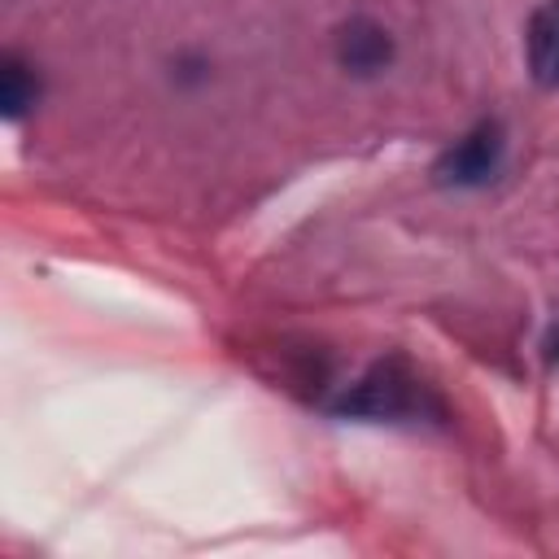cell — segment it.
<instances>
[{"label": "cell", "mask_w": 559, "mask_h": 559, "mask_svg": "<svg viewBox=\"0 0 559 559\" xmlns=\"http://www.w3.org/2000/svg\"><path fill=\"white\" fill-rule=\"evenodd\" d=\"M502 162V127L498 122H476L463 140H454L441 162H437V179L454 183V188H476L485 183Z\"/></svg>", "instance_id": "obj_1"}, {"label": "cell", "mask_w": 559, "mask_h": 559, "mask_svg": "<svg viewBox=\"0 0 559 559\" xmlns=\"http://www.w3.org/2000/svg\"><path fill=\"white\" fill-rule=\"evenodd\" d=\"M336 57H341V66L349 74H380L393 61V39H389V31L380 22L354 17L336 35Z\"/></svg>", "instance_id": "obj_2"}, {"label": "cell", "mask_w": 559, "mask_h": 559, "mask_svg": "<svg viewBox=\"0 0 559 559\" xmlns=\"http://www.w3.org/2000/svg\"><path fill=\"white\" fill-rule=\"evenodd\" d=\"M406 406H411V380H402L393 367L371 371V376H367L354 393H345V402H341L345 415H371V419L397 415V411H406Z\"/></svg>", "instance_id": "obj_3"}, {"label": "cell", "mask_w": 559, "mask_h": 559, "mask_svg": "<svg viewBox=\"0 0 559 559\" xmlns=\"http://www.w3.org/2000/svg\"><path fill=\"white\" fill-rule=\"evenodd\" d=\"M528 70L542 87H559V0H546L528 17Z\"/></svg>", "instance_id": "obj_4"}, {"label": "cell", "mask_w": 559, "mask_h": 559, "mask_svg": "<svg viewBox=\"0 0 559 559\" xmlns=\"http://www.w3.org/2000/svg\"><path fill=\"white\" fill-rule=\"evenodd\" d=\"M35 96H39L35 70L17 57H4L0 61V109H4V118H22L35 105Z\"/></svg>", "instance_id": "obj_5"}, {"label": "cell", "mask_w": 559, "mask_h": 559, "mask_svg": "<svg viewBox=\"0 0 559 559\" xmlns=\"http://www.w3.org/2000/svg\"><path fill=\"white\" fill-rule=\"evenodd\" d=\"M550 349H555V358H559V336H555V341H550Z\"/></svg>", "instance_id": "obj_6"}]
</instances>
